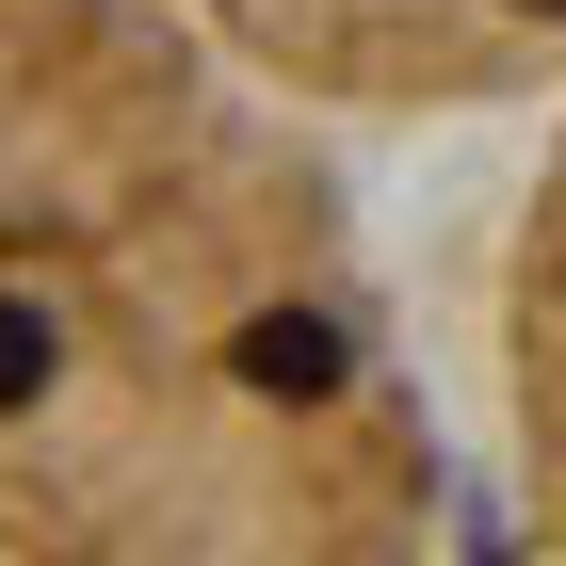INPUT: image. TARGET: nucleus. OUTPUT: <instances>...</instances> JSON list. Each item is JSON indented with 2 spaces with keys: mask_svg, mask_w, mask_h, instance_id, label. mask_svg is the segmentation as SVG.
Returning <instances> with one entry per match:
<instances>
[{
  "mask_svg": "<svg viewBox=\"0 0 566 566\" xmlns=\"http://www.w3.org/2000/svg\"><path fill=\"white\" fill-rule=\"evenodd\" d=\"M0 566H437L373 227L195 0H0Z\"/></svg>",
  "mask_w": 566,
  "mask_h": 566,
  "instance_id": "1",
  "label": "nucleus"
},
{
  "mask_svg": "<svg viewBox=\"0 0 566 566\" xmlns=\"http://www.w3.org/2000/svg\"><path fill=\"white\" fill-rule=\"evenodd\" d=\"M307 114H502L566 82V0H195Z\"/></svg>",
  "mask_w": 566,
  "mask_h": 566,
  "instance_id": "2",
  "label": "nucleus"
},
{
  "mask_svg": "<svg viewBox=\"0 0 566 566\" xmlns=\"http://www.w3.org/2000/svg\"><path fill=\"white\" fill-rule=\"evenodd\" d=\"M485 373H502V485H518L534 566H566V114L518 178L502 292H485Z\"/></svg>",
  "mask_w": 566,
  "mask_h": 566,
  "instance_id": "3",
  "label": "nucleus"
}]
</instances>
